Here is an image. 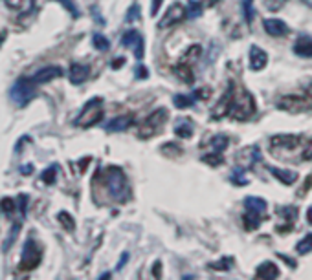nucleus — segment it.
<instances>
[{
	"mask_svg": "<svg viewBox=\"0 0 312 280\" xmlns=\"http://www.w3.org/2000/svg\"><path fill=\"white\" fill-rule=\"evenodd\" d=\"M105 185H107L109 194H110L116 201H120V203L128 201L130 196H132V191H130L127 176H125V172H123L120 167H114L112 165V167H109L105 170Z\"/></svg>",
	"mask_w": 312,
	"mask_h": 280,
	"instance_id": "f257e3e1",
	"label": "nucleus"
},
{
	"mask_svg": "<svg viewBox=\"0 0 312 280\" xmlns=\"http://www.w3.org/2000/svg\"><path fill=\"white\" fill-rule=\"evenodd\" d=\"M305 139L299 136H274L270 139V154L274 158H281V160H296V152L303 154Z\"/></svg>",
	"mask_w": 312,
	"mask_h": 280,
	"instance_id": "f03ea898",
	"label": "nucleus"
},
{
	"mask_svg": "<svg viewBox=\"0 0 312 280\" xmlns=\"http://www.w3.org/2000/svg\"><path fill=\"white\" fill-rule=\"evenodd\" d=\"M256 114V99L246 88H235L230 106V117L233 121H248Z\"/></svg>",
	"mask_w": 312,
	"mask_h": 280,
	"instance_id": "7ed1b4c3",
	"label": "nucleus"
},
{
	"mask_svg": "<svg viewBox=\"0 0 312 280\" xmlns=\"http://www.w3.org/2000/svg\"><path fill=\"white\" fill-rule=\"evenodd\" d=\"M277 106L285 112H307L312 110V92L288 94L277 99Z\"/></svg>",
	"mask_w": 312,
	"mask_h": 280,
	"instance_id": "20e7f679",
	"label": "nucleus"
},
{
	"mask_svg": "<svg viewBox=\"0 0 312 280\" xmlns=\"http://www.w3.org/2000/svg\"><path fill=\"white\" fill-rule=\"evenodd\" d=\"M103 99L101 97H96V99H90L87 104H85V108L81 110V114L77 115V119H75V125L81 128H88L92 127V125H96L99 121L103 119Z\"/></svg>",
	"mask_w": 312,
	"mask_h": 280,
	"instance_id": "39448f33",
	"label": "nucleus"
},
{
	"mask_svg": "<svg viewBox=\"0 0 312 280\" xmlns=\"http://www.w3.org/2000/svg\"><path fill=\"white\" fill-rule=\"evenodd\" d=\"M167 117H169V112L165 108H156V110L140 125V128H138V136L142 137V139H149V137H152L162 127H164V123H165Z\"/></svg>",
	"mask_w": 312,
	"mask_h": 280,
	"instance_id": "423d86ee",
	"label": "nucleus"
},
{
	"mask_svg": "<svg viewBox=\"0 0 312 280\" xmlns=\"http://www.w3.org/2000/svg\"><path fill=\"white\" fill-rule=\"evenodd\" d=\"M9 96L13 99V103L18 104V106H24V104L30 103L35 96V82H33L32 77H20L11 86Z\"/></svg>",
	"mask_w": 312,
	"mask_h": 280,
	"instance_id": "0eeeda50",
	"label": "nucleus"
},
{
	"mask_svg": "<svg viewBox=\"0 0 312 280\" xmlns=\"http://www.w3.org/2000/svg\"><path fill=\"white\" fill-rule=\"evenodd\" d=\"M39 264H40V251L37 247V244L30 238L24 244V249H22V260L18 264V269L20 271H32Z\"/></svg>",
	"mask_w": 312,
	"mask_h": 280,
	"instance_id": "6e6552de",
	"label": "nucleus"
},
{
	"mask_svg": "<svg viewBox=\"0 0 312 280\" xmlns=\"http://www.w3.org/2000/svg\"><path fill=\"white\" fill-rule=\"evenodd\" d=\"M187 18V9L185 6H182L180 2H173L167 8V11L164 13V18L158 22V28H171V26L178 24Z\"/></svg>",
	"mask_w": 312,
	"mask_h": 280,
	"instance_id": "1a4fd4ad",
	"label": "nucleus"
},
{
	"mask_svg": "<svg viewBox=\"0 0 312 280\" xmlns=\"http://www.w3.org/2000/svg\"><path fill=\"white\" fill-rule=\"evenodd\" d=\"M233 94H235V82L230 81V82H228V90L222 94V97L219 99V103H217L215 106H213V110H211V117H213V119H222V117H226V115L230 114Z\"/></svg>",
	"mask_w": 312,
	"mask_h": 280,
	"instance_id": "9d476101",
	"label": "nucleus"
},
{
	"mask_svg": "<svg viewBox=\"0 0 312 280\" xmlns=\"http://www.w3.org/2000/svg\"><path fill=\"white\" fill-rule=\"evenodd\" d=\"M121 44L134 48L132 51H134V57H136L138 61L144 59V37H142L136 30H128V32L121 37Z\"/></svg>",
	"mask_w": 312,
	"mask_h": 280,
	"instance_id": "9b49d317",
	"label": "nucleus"
},
{
	"mask_svg": "<svg viewBox=\"0 0 312 280\" xmlns=\"http://www.w3.org/2000/svg\"><path fill=\"white\" fill-rule=\"evenodd\" d=\"M63 73L64 72L61 66H44V68H40V70L33 73L32 79L35 84H44V82H50V81L63 77Z\"/></svg>",
	"mask_w": 312,
	"mask_h": 280,
	"instance_id": "f8f14e48",
	"label": "nucleus"
},
{
	"mask_svg": "<svg viewBox=\"0 0 312 280\" xmlns=\"http://www.w3.org/2000/svg\"><path fill=\"white\" fill-rule=\"evenodd\" d=\"M248 59H250V68H252L254 72H259V70H263L264 66L268 64V55H266V51L259 48L257 44L250 46Z\"/></svg>",
	"mask_w": 312,
	"mask_h": 280,
	"instance_id": "ddd939ff",
	"label": "nucleus"
},
{
	"mask_svg": "<svg viewBox=\"0 0 312 280\" xmlns=\"http://www.w3.org/2000/svg\"><path fill=\"white\" fill-rule=\"evenodd\" d=\"M90 75V66L88 64H81V63H73L70 64V70H68V77L72 84H83Z\"/></svg>",
	"mask_w": 312,
	"mask_h": 280,
	"instance_id": "4468645a",
	"label": "nucleus"
},
{
	"mask_svg": "<svg viewBox=\"0 0 312 280\" xmlns=\"http://www.w3.org/2000/svg\"><path fill=\"white\" fill-rule=\"evenodd\" d=\"M264 30L268 35H272V37H285L288 33V26L281 20V18H266L263 22Z\"/></svg>",
	"mask_w": 312,
	"mask_h": 280,
	"instance_id": "2eb2a0df",
	"label": "nucleus"
},
{
	"mask_svg": "<svg viewBox=\"0 0 312 280\" xmlns=\"http://www.w3.org/2000/svg\"><path fill=\"white\" fill-rule=\"evenodd\" d=\"M244 207L248 213H254V214H259V216L266 218V201L263 198H259V196H248L246 200H244Z\"/></svg>",
	"mask_w": 312,
	"mask_h": 280,
	"instance_id": "dca6fc26",
	"label": "nucleus"
},
{
	"mask_svg": "<svg viewBox=\"0 0 312 280\" xmlns=\"http://www.w3.org/2000/svg\"><path fill=\"white\" fill-rule=\"evenodd\" d=\"M277 277H279V267L274 262H263L256 271V279L259 280H274Z\"/></svg>",
	"mask_w": 312,
	"mask_h": 280,
	"instance_id": "f3484780",
	"label": "nucleus"
},
{
	"mask_svg": "<svg viewBox=\"0 0 312 280\" xmlns=\"http://www.w3.org/2000/svg\"><path fill=\"white\" fill-rule=\"evenodd\" d=\"M132 123H134V115H132V114L120 115V117H114V119L107 125V130H109V132H123V130H127Z\"/></svg>",
	"mask_w": 312,
	"mask_h": 280,
	"instance_id": "a211bd4d",
	"label": "nucleus"
},
{
	"mask_svg": "<svg viewBox=\"0 0 312 280\" xmlns=\"http://www.w3.org/2000/svg\"><path fill=\"white\" fill-rule=\"evenodd\" d=\"M270 172H272L274 178H277L281 183H285V185H294L297 181V172H294V170L270 167Z\"/></svg>",
	"mask_w": 312,
	"mask_h": 280,
	"instance_id": "6ab92c4d",
	"label": "nucleus"
},
{
	"mask_svg": "<svg viewBox=\"0 0 312 280\" xmlns=\"http://www.w3.org/2000/svg\"><path fill=\"white\" fill-rule=\"evenodd\" d=\"M173 72L178 75V79H182L185 84H191L193 81H195V73H193V68L191 64L187 63H182V61H178L175 68H173Z\"/></svg>",
	"mask_w": 312,
	"mask_h": 280,
	"instance_id": "aec40b11",
	"label": "nucleus"
},
{
	"mask_svg": "<svg viewBox=\"0 0 312 280\" xmlns=\"http://www.w3.org/2000/svg\"><path fill=\"white\" fill-rule=\"evenodd\" d=\"M294 53L299 57H312V39L307 35H301L294 44Z\"/></svg>",
	"mask_w": 312,
	"mask_h": 280,
	"instance_id": "412c9836",
	"label": "nucleus"
},
{
	"mask_svg": "<svg viewBox=\"0 0 312 280\" xmlns=\"http://www.w3.org/2000/svg\"><path fill=\"white\" fill-rule=\"evenodd\" d=\"M263 220H264L263 216L254 214V213H248V211H246V214L242 216V222H244V229H246V231H256V229H259V225H261Z\"/></svg>",
	"mask_w": 312,
	"mask_h": 280,
	"instance_id": "4be33fe9",
	"label": "nucleus"
},
{
	"mask_svg": "<svg viewBox=\"0 0 312 280\" xmlns=\"http://www.w3.org/2000/svg\"><path fill=\"white\" fill-rule=\"evenodd\" d=\"M200 55H202V48H200L199 44H195V46L185 49V53L180 57V61H182V63H187V64H193L195 61H199Z\"/></svg>",
	"mask_w": 312,
	"mask_h": 280,
	"instance_id": "5701e85b",
	"label": "nucleus"
},
{
	"mask_svg": "<svg viewBox=\"0 0 312 280\" xmlns=\"http://www.w3.org/2000/svg\"><path fill=\"white\" fill-rule=\"evenodd\" d=\"M175 134L178 137H184V139H189L193 134V125L187 119H182L178 125L175 127Z\"/></svg>",
	"mask_w": 312,
	"mask_h": 280,
	"instance_id": "b1692460",
	"label": "nucleus"
},
{
	"mask_svg": "<svg viewBox=\"0 0 312 280\" xmlns=\"http://www.w3.org/2000/svg\"><path fill=\"white\" fill-rule=\"evenodd\" d=\"M232 265H233L232 256H224V258H220V260H217V262L208 264V267L209 269H213V271H230Z\"/></svg>",
	"mask_w": 312,
	"mask_h": 280,
	"instance_id": "393cba45",
	"label": "nucleus"
},
{
	"mask_svg": "<svg viewBox=\"0 0 312 280\" xmlns=\"http://www.w3.org/2000/svg\"><path fill=\"white\" fill-rule=\"evenodd\" d=\"M202 161L208 163V165H211V167H219V165L224 163V158H222V152H215V150H213V152L202 156Z\"/></svg>",
	"mask_w": 312,
	"mask_h": 280,
	"instance_id": "a878e982",
	"label": "nucleus"
},
{
	"mask_svg": "<svg viewBox=\"0 0 312 280\" xmlns=\"http://www.w3.org/2000/svg\"><path fill=\"white\" fill-rule=\"evenodd\" d=\"M209 145H211V148H213L215 152H224L226 147L230 145V141H228V137L226 136H215V137H211Z\"/></svg>",
	"mask_w": 312,
	"mask_h": 280,
	"instance_id": "bb28decb",
	"label": "nucleus"
},
{
	"mask_svg": "<svg viewBox=\"0 0 312 280\" xmlns=\"http://www.w3.org/2000/svg\"><path fill=\"white\" fill-rule=\"evenodd\" d=\"M92 44H94V48L99 49V51H107V49L110 48L109 39H107L105 35H101V33H96V35L92 37Z\"/></svg>",
	"mask_w": 312,
	"mask_h": 280,
	"instance_id": "cd10ccee",
	"label": "nucleus"
},
{
	"mask_svg": "<svg viewBox=\"0 0 312 280\" xmlns=\"http://www.w3.org/2000/svg\"><path fill=\"white\" fill-rule=\"evenodd\" d=\"M202 9H204V4L199 2V0H191L189 2V9H187V18H199L202 15Z\"/></svg>",
	"mask_w": 312,
	"mask_h": 280,
	"instance_id": "c85d7f7f",
	"label": "nucleus"
},
{
	"mask_svg": "<svg viewBox=\"0 0 312 280\" xmlns=\"http://www.w3.org/2000/svg\"><path fill=\"white\" fill-rule=\"evenodd\" d=\"M232 183L240 185V187L248 185V178H246V174H244V168H242V167H237L232 172Z\"/></svg>",
	"mask_w": 312,
	"mask_h": 280,
	"instance_id": "c756f323",
	"label": "nucleus"
},
{
	"mask_svg": "<svg viewBox=\"0 0 312 280\" xmlns=\"http://www.w3.org/2000/svg\"><path fill=\"white\" fill-rule=\"evenodd\" d=\"M296 251L299 253V255H307V253H311L312 251V234H307L303 240L297 242Z\"/></svg>",
	"mask_w": 312,
	"mask_h": 280,
	"instance_id": "7c9ffc66",
	"label": "nucleus"
},
{
	"mask_svg": "<svg viewBox=\"0 0 312 280\" xmlns=\"http://www.w3.org/2000/svg\"><path fill=\"white\" fill-rule=\"evenodd\" d=\"M173 103L176 108H189L195 103V97H187V96H175L173 97Z\"/></svg>",
	"mask_w": 312,
	"mask_h": 280,
	"instance_id": "2f4dec72",
	"label": "nucleus"
},
{
	"mask_svg": "<svg viewBox=\"0 0 312 280\" xmlns=\"http://www.w3.org/2000/svg\"><path fill=\"white\" fill-rule=\"evenodd\" d=\"M279 214H281V218H285L288 224H290L292 220H296L297 218V209L292 207V205H287V207L279 209Z\"/></svg>",
	"mask_w": 312,
	"mask_h": 280,
	"instance_id": "473e14b6",
	"label": "nucleus"
},
{
	"mask_svg": "<svg viewBox=\"0 0 312 280\" xmlns=\"http://www.w3.org/2000/svg\"><path fill=\"white\" fill-rule=\"evenodd\" d=\"M242 13H244L246 22L254 20V0H242Z\"/></svg>",
	"mask_w": 312,
	"mask_h": 280,
	"instance_id": "72a5a7b5",
	"label": "nucleus"
},
{
	"mask_svg": "<svg viewBox=\"0 0 312 280\" xmlns=\"http://www.w3.org/2000/svg\"><path fill=\"white\" fill-rule=\"evenodd\" d=\"M55 174H57V167L55 165H52V167H48L44 172H42V181L52 185L54 181H55Z\"/></svg>",
	"mask_w": 312,
	"mask_h": 280,
	"instance_id": "f704fd0d",
	"label": "nucleus"
},
{
	"mask_svg": "<svg viewBox=\"0 0 312 280\" xmlns=\"http://www.w3.org/2000/svg\"><path fill=\"white\" fill-rule=\"evenodd\" d=\"M57 218H59V222L64 225V229H66V231H73V225H75V222H73V218L70 216L68 213H61V214H59Z\"/></svg>",
	"mask_w": 312,
	"mask_h": 280,
	"instance_id": "c9c22d12",
	"label": "nucleus"
},
{
	"mask_svg": "<svg viewBox=\"0 0 312 280\" xmlns=\"http://www.w3.org/2000/svg\"><path fill=\"white\" fill-rule=\"evenodd\" d=\"M0 211H2L4 214H13V211H15V201L9 200V198H4V200L0 201Z\"/></svg>",
	"mask_w": 312,
	"mask_h": 280,
	"instance_id": "e433bc0d",
	"label": "nucleus"
},
{
	"mask_svg": "<svg viewBox=\"0 0 312 280\" xmlns=\"http://www.w3.org/2000/svg\"><path fill=\"white\" fill-rule=\"evenodd\" d=\"M138 18H140V6L134 4V6H130V9L127 11L125 20H127V22H134V20H138Z\"/></svg>",
	"mask_w": 312,
	"mask_h": 280,
	"instance_id": "4c0bfd02",
	"label": "nucleus"
},
{
	"mask_svg": "<svg viewBox=\"0 0 312 280\" xmlns=\"http://www.w3.org/2000/svg\"><path fill=\"white\" fill-rule=\"evenodd\" d=\"M301 160H303V161H311L312 160V137H311V139H305V147H303V154H301Z\"/></svg>",
	"mask_w": 312,
	"mask_h": 280,
	"instance_id": "58836bf2",
	"label": "nucleus"
},
{
	"mask_svg": "<svg viewBox=\"0 0 312 280\" xmlns=\"http://www.w3.org/2000/svg\"><path fill=\"white\" fill-rule=\"evenodd\" d=\"M24 2H26V0H6L8 8H11V9H20V8H24Z\"/></svg>",
	"mask_w": 312,
	"mask_h": 280,
	"instance_id": "ea45409f",
	"label": "nucleus"
},
{
	"mask_svg": "<svg viewBox=\"0 0 312 280\" xmlns=\"http://www.w3.org/2000/svg\"><path fill=\"white\" fill-rule=\"evenodd\" d=\"M209 92H211L209 88H199L197 92H195V96L193 97H195V99H208Z\"/></svg>",
	"mask_w": 312,
	"mask_h": 280,
	"instance_id": "a19ab883",
	"label": "nucleus"
},
{
	"mask_svg": "<svg viewBox=\"0 0 312 280\" xmlns=\"http://www.w3.org/2000/svg\"><path fill=\"white\" fill-rule=\"evenodd\" d=\"M162 2H164V0H152V8H151V15L152 16H156L158 15V11H160V8H162Z\"/></svg>",
	"mask_w": 312,
	"mask_h": 280,
	"instance_id": "79ce46f5",
	"label": "nucleus"
},
{
	"mask_svg": "<svg viewBox=\"0 0 312 280\" xmlns=\"http://www.w3.org/2000/svg\"><path fill=\"white\" fill-rule=\"evenodd\" d=\"M152 275H154L156 279H160V277H162V262H160V260H156V262H154V265H152Z\"/></svg>",
	"mask_w": 312,
	"mask_h": 280,
	"instance_id": "37998d69",
	"label": "nucleus"
},
{
	"mask_svg": "<svg viewBox=\"0 0 312 280\" xmlns=\"http://www.w3.org/2000/svg\"><path fill=\"white\" fill-rule=\"evenodd\" d=\"M147 75H149V72L145 70V66H142V64H140V66H138V77H140V79H145Z\"/></svg>",
	"mask_w": 312,
	"mask_h": 280,
	"instance_id": "c03bdc74",
	"label": "nucleus"
},
{
	"mask_svg": "<svg viewBox=\"0 0 312 280\" xmlns=\"http://www.w3.org/2000/svg\"><path fill=\"white\" fill-rule=\"evenodd\" d=\"M63 2H64V4H66V9H70V11H72V15H73V16H77V15H79V13H77V9L73 8V4H72V2H70V0H63Z\"/></svg>",
	"mask_w": 312,
	"mask_h": 280,
	"instance_id": "a18cd8bd",
	"label": "nucleus"
},
{
	"mask_svg": "<svg viewBox=\"0 0 312 280\" xmlns=\"http://www.w3.org/2000/svg\"><path fill=\"white\" fill-rule=\"evenodd\" d=\"M311 187H312V176H307V180H305V187L301 189V194H305Z\"/></svg>",
	"mask_w": 312,
	"mask_h": 280,
	"instance_id": "49530a36",
	"label": "nucleus"
},
{
	"mask_svg": "<svg viewBox=\"0 0 312 280\" xmlns=\"http://www.w3.org/2000/svg\"><path fill=\"white\" fill-rule=\"evenodd\" d=\"M123 64H125V59H123V57H121V59H114V61H112V68H114V70H118V68H121Z\"/></svg>",
	"mask_w": 312,
	"mask_h": 280,
	"instance_id": "de8ad7c7",
	"label": "nucleus"
},
{
	"mask_svg": "<svg viewBox=\"0 0 312 280\" xmlns=\"http://www.w3.org/2000/svg\"><path fill=\"white\" fill-rule=\"evenodd\" d=\"M220 0H204L202 4H204V8H213V6H217Z\"/></svg>",
	"mask_w": 312,
	"mask_h": 280,
	"instance_id": "09e8293b",
	"label": "nucleus"
},
{
	"mask_svg": "<svg viewBox=\"0 0 312 280\" xmlns=\"http://www.w3.org/2000/svg\"><path fill=\"white\" fill-rule=\"evenodd\" d=\"M127 260H128V253H123V258H121V262L118 264V269H120V267H123V264H125Z\"/></svg>",
	"mask_w": 312,
	"mask_h": 280,
	"instance_id": "8fccbe9b",
	"label": "nucleus"
},
{
	"mask_svg": "<svg viewBox=\"0 0 312 280\" xmlns=\"http://www.w3.org/2000/svg\"><path fill=\"white\" fill-rule=\"evenodd\" d=\"M307 220H309V222L312 224V207L309 209V213H307Z\"/></svg>",
	"mask_w": 312,
	"mask_h": 280,
	"instance_id": "3c124183",
	"label": "nucleus"
},
{
	"mask_svg": "<svg viewBox=\"0 0 312 280\" xmlns=\"http://www.w3.org/2000/svg\"><path fill=\"white\" fill-rule=\"evenodd\" d=\"M305 6H309V8H312V0H301Z\"/></svg>",
	"mask_w": 312,
	"mask_h": 280,
	"instance_id": "603ef678",
	"label": "nucleus"
}]
</instances>
